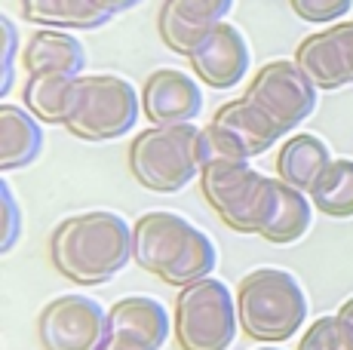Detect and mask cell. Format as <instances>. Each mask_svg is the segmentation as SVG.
<instances>
[{
    "label": "cell",
    "mask_w": 353,
    "mask_h": 350,
    "mask_svg": "<svg viewBox=\"0 0 353 350\" xmlns=\"http://www.w3.org/2000/svg\"><path fill=\"white\" fill-rule=\"evenodd\" d=\"M19 10L40 28H101L117 12L108 0H19Z\"/></svg>",
    "instance_id": "cell-16"
},
{
    "label": "cell",
    "mask_w": 353,
    "mask_h": 350,
    "mask_svg": "<svg viewBox=\"0 0 353 350\" xmlns=\"http://www.w3.org/2000/svg\"><path fill=\"white\" fill-rule=\"evenodd\" d=\"M200 132L194 123L151 126L129 145L126 163L132 178L154 194H175L203 172Z\"/></svg>",
    "instance_id": "cell-6"
},
{
    "label": "cell",
    "mask_w": 353,
    "mask_h": 350,
    "mask_svg": "<svg viewBox=\"0 0 353 350\" xmlns=\"http://www.w3.org/2000/svg\"><path fill=\"white\" fill-rule=\"evenodd\" d=\"M234 0H163L157 31L166 50L175 56L191 59V52L203 43L230 12Z\"/></svg>",
    "instance_id": "cell-12"
},
{
    "label": "cell",
    "mask_w": 353,
    "mask_h": 350,
    "mask_svg": "<svg viewBox=\"0 0 353 350\" xmlns=\"http://www.w3.org/2000/svg\"><path fill=\"white\" fill-rule=\"evenodd\" d=\"M280 178H268L249 163L236 160H212L200 172L203 200L212 212L236 234H258L261 237L280 209Z\"/></svg>",
    "instance_id": "cell-3"
},
{
    "label": "cell",
    "mask_w": 353,
    "mask_h": 350,
    "mask_svg": "<svg viewBox=\"0 0 353 350\" xmlns=\"http://www.w3.org/2000/svg\"><path fill=\"white\" fill-rule=\"evenodd\" d=\"M101 350H154V347L145 344V341H139V338H132V335H126V332H111V338L105 341Z\"/></svg>",
    "instance_id": "cell-27"
},
{
    "label": "cell",
    "mask_w": 353,
    "mask_h": 350,
    "mask_svg": "<svg viewBox=\"0 0 353 350\" xmlns=\"http://www.w3.org/2000/svg\"><path fill=\"white\" fill-rule=\"evenodd\" d=\"M236 316L246 338L283 344L307 320V295L289 271L258 267L236 286Z\"/></svg>",
    "instance_id": "cell-4"
},
{
    "label": "cell",
    "mask_w": 353,
    "mask_h": 350,
    "mask_svg": "<svg viewBox=\"0 0 353 350\" xmlns=\"http://www.w3.org/2000/svg\"><path fill=\"white\" fill-rule=\"evenodd\" d=\"M289 6L298 19H304V22L325 25V22H338V19L347 16L353 0H289Z\"/></svg>",
    "instance_id": "cell-24"
},
{
    "label": "cell",
    "mask_w": 353,
    "mask_h": 350,
    "mask_svg": "<svg viewBox=\"0 0 353 350\" xmlns=\"http://www.w3.org/2000/svg\"><path fill=\"white\" fill-rule=\"evenodd\" d=\"M246 99L261 105L264 111L289 132L314 114L316 86L310 83V77L298 68L295 62L280 59V62H268L249 80Z\"/></svg>",
    "instance_id": "cell-10"
},
{
    "label": "cell",
    "mask_w": 353,
    "mask_h": 350,
    "mask_svg": "<svg viewBox=\"0 0 353 350\" xmlns=\"http://www.w3.org/2000/svg\"><path fill=\"white\" fill-rule=\"evenodd\" d=\"M307 197L329 218H353V160H332Z\"/></svg>",
    "instance_id": "cell-20"
},
{
    "label": "cell",
    "mask_w": 353,
    "mask_h": 350,
    "mask_svg": "<svg viewBox=\"0 0 353 350\" xmlns=\"http://www.w3.org/2000/svg\"><path fill=\"white\" fill-rule=\"evenodd\" d=\"M295 65L316 90H341L353 83V19L314 31L298 43Z\"/></svg>",
    "instance_id": "cell-11"
},
{
    "label": "cell",
    "mask_w": 353,
    "mask_h": 350,
    "mask_svg": "<svg viewBox=\"0 0 353 350\" xmlns=\"http://www.w3.org/2000/svg\"><path fill=\"white\" fill-rule=\"evenodd\" d=\"M132 258V227L117 212L96 209L59 221L50 237V261L77 286L114 280Z\"/></svg>",
    "instance_id": "cell-1"
},
{
    "label": "cell",
    "mask_w": 353,
    "mask_h": 350,
    "mask_svg": "<svg viewBox=\"0 0 353 350\" xmlns=\"http://www.w3.org/2000/svg\"><path fill=\"white\" fill-rule=\"evenodd\" d=\"M286 136L280 123L255 105L252 99H230L212 114V123L200 132V160L203 166L212 160H236L249 163V157H258L274 141Z\"/></svg>",
    "instance_id": "cell-8"
},
{
    "label": "cell",
    "mask_w": 353,
    "mask_h": 350,
    "mask_svg": "<svg viewBox=\"0 0 353 350\" xmlns=\"http://www.w3.org/2000/svg\"><path fill=\"white\" fill-rule=\"evenodd\" d=\"M0 34H3V77H0V92L6 96V92L12 90V65H16V52H19V34H16L12 19L3 16Z\"/></svg>",
    "instance_id": "cell-26"
},
{
    "label": "cell",
    "mask_w": 353,
    "mask_h": 350,
    "mask_svg": "<svg viewBox=\"0 0 353 350\" xmlns=\"http://www.w3.org/2000/svg\"><path fill=\"white\" fill-rule=\"evenodd\" d=\"M329 163H332V151L325 147V141L310 136V132H301V136L289 138L276 151V178L283 185L307 194Z\"/></svg>",
    "instance_id": "cell-18"
},
{
    "label": "cell",
    "mask_w": 353,
    "mask_h": 350,
    "mask_svg": "<svg viewBox=\"0 0 353 350\" xmlns=\"http://www.w3.org/2000/svg\"><path fill=\"white\" fill-rule=\"evenodd\" d=\"M40 147H43V130L28 107H0V169L16 172L34 163L40 157Z\"/></svg>",
    "instance_id": "cell-17"
},
{
    "label": "cell",
    "mask_w": 353,
    "mask_h": 350,
    "mask_svg": "<svg viewBox=\"0 0 353 350\" xmlns=\"http://www.w3.org/2000/svg\"><path fill=\"white\" fill-rule=\"evenodd\" d=\"M298 350H353V326L341 316H320L298 341Z\"/></svg>",
    "instance_id": "cell-23"
},
{
    "label": "cell",
    "mask_w": 353,
    "mask_h": 350,
    "mask_svg": "<svg viewBox=\"0 0 353 350\" xmlns=\"http://www.w3.org/2000/svg\"><path fill=\"white\" fill-rule=\"evenodd\" d=\"M0 221H3V227H0V249L10 252L19 240V231H22V212H19V200L6 181H0Z\"/></svg>",
    "instance_id": "cell-25"
},
{
    "label": "cell",
    "mask_w": 353,
    "mask_h": 350,
    "mask_svg": "<svg viewBox=\"0 0 353 350\" xmlns=\"http://www.w3.org/2000/svg\"><path fill=\"white\" fill-rule=\"evenodd\" d=\"M132 258L166 286H191L215 271V243L179 212L154 209L132 225Z\"/></svg>",
    "instance_id": "cell-2"
},
{
    "label": "cell",
    "mask_w": 353,
    "mask_h": 350,
    "mask_svg": "<svg viewBox=\"0 0 353 350\" xmlns=\"http://www.w3.org/2000/svg\"><path fill=\"white\" fill-rule=\"evenodd\" d=\"M111 320V332H126L132 338L145 341L154 350H160L169 338V313L157 298H148V295H129L120 298L117 305L108 311Z\"/></svg>",
    "instance_id": "cell-19"
},
{
    "label": "cell",
    "mask_w": 353,
    "mask_h": 350,
    "mask_svg": "<svg viewBox=\"0 0 353 350\" xmlns=\"http://www.w3.org/2000/svg\"><path fill=\"white\" fill-rule=\"evenodd\" d=\"M71 83H74L71 74H28V83H25V92H22L25 107L40 123L62 126Z\"/></svg>",
    "instance_id": "cell-21"
},
{
    "label": "cell",
    "mask_w": 353,
    "mask_h": 350,
    "mask_svg": "<svg viewBox=\"0 0 353 350\" xmlns=\"http://www.w3.org/2000/svg\"><path fill=\"white\" fill-rule=\"evenodd\" d=\"M310 227V197H304V191L283 185L280 187V209H276L274 221L268 225V231L261 234L268 243L286 246L295 243L307 234Z\"/></svg>",
    "instance_id": "cell-22"
},
{
    "label": "cell",
    "mask_w": 353,
    "mask_h": 350,
    "mask_svg": "<svg viewBox=\"0 0 353 350\" xmlns=\"http://www.w3.org/2000/svg\"><path fill=\"white\" fill-rule=\"evenodd\" d=\"M108 338V311L86 295H59L37 316V341L43 350H101Z\"/></svg>",
    "instance_id": "cell-9"
},
{
    "label": "cell",
    "mask_w": 353,
    "mask_h": 350,
    "mask_svg": "<svg viewBox=\"0 0 353 350\" xmlns=\"http://www.w3.org/2000/svg\"><path fill=\"white\" fill-rule=\"evenodd\" d=\"M28 74H71L80 77L86 68V50L74 34L62 28H37L22 50Z\"/></svg>",
    "instance_id": "cell-15"
},
{
    "label": "cell",
    "mask_w": 353,
    "mask_h": 350,
    "mask_svg": "<svg viewBox=\"0 0 353 350\" xmlns=\"http://www.w3.org/2000/svg\"><path fill=\"white\" fill-rule=\"evenodd\" d=\"M108 3L114 6V12H126V10H132V6H139L141 0H108Z\"/></svg>",
    "instance_id": "cell-28"
},
{
    "label": "cell",
    "mask_w": 353,
    "mask_h": 350,
    "mask_svg": "<svg viewBox=\"0 0 353 350\" xmlns=\"http://www.w3.org/2000/svg\"><path fill=\"white\" fill-rule=\"evenodd\" d=\"M258 350H280V347H258Z\"/></svg>",
    "instance_id": "cell-30"
},
{
    "label": "cell",
    "mask_w": 353,
    "mask_h": 350,
    "mask_svg": "<svg viewBox=\"0 0 353 350\" xmlns=\"http://www.w3.org/2000/svg\"><path fill=\"white\" fill-rule=\"evenodd\" d=\"M338 316H341V320H347L350 326H353V298H347L341 307H338Z\"/></svg>",
    "instance_id": "cell-29"
},
{
    "label": "cell",
    "mask_w": 353,
    "mask_h": 350,
    "mask_svg": "<svg viewBox=\"0 0 353 350\" xmlns=\"http://www.w3.org/2000/svg\"><path fill=\"white\" fill-rule=\"evenodd\" d=\"M236 326V295L221 280H196L175 298V341L181 350H228Z\"/></svg>",
    "instance_id": "cell-7"
},
{
    "label": "cell",
    "mask_w": 353,
    "mask_h": 350,
    "mask_svg": "<svg viewBox=\"0 0 353 350\" xmlns=\"http://www.w3.org/2000/svg\"><path fill=\"white\" fill-rule=\"evenodd\" d=\"M141 111L154 126L194 123L203 111V92L194 77L175 68H160L145 80Z\"/></svg>",
    "instance_id": "cell-13"
},
{
    "label": "cell",
    "mask_w": 353,
    "mask_h": 350,
    "mask_svg": "<svg viewBox=\"0 0 353 350\" xmlns=\"http://www.w3.org/2000/svg\"><path fill=\"white\" fill-rule=\"evenodd\" d=\"M194 74L212 90H230L249 71V43L240 34V28L221 22L200 46L191 52Z\"/></svg>",
    "instance_id": "cell-14"
},
{
    "label": "cell",
    "mask_w": 353,
    "mask_h": 350,
    "mask_svg": "<svg viewBox=\"0 0 353 350\" xmlns=\"http://www.w3.org/2000/svg\"><path fill=\"white\" fill-rule=\"evenodd\" d=\"M139 105V92L126 77L80 74L68 92L62 126L80 141H114L135 126Z\"/></svg>",
    "instance_id": "cell-5"
}]
</instances>
